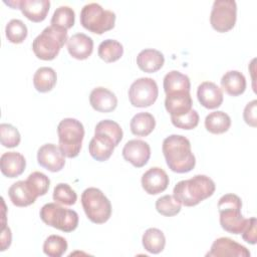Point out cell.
Listing matches in <instances>:
<instances>
[{
    "label": "cell",
    "instance_id": "cell-3",
    "mask_svg": "<svg viewBox=\"0 0 257 257\" xmlns=\"http://www.w3.org/2000/svg\"><path fill=\"white\" fill-rule=\"evenodd\" d=\"M67 30L57 26H47L32 42V50L41 60L54 59L63 45L67 42Z\"/></svg>",
    "mask_w": 257,
    "mask_h": 257
},
{
    "label": "cell",
    "instance_id": "cell-18",
    "mask_svg": "<svg viewBox=\"0 0 257 257\" xmlns=\"http://www.w3.org/2000/svg\"><path fill=\"white\" fill-rule=\"evenodd\" d=\"M114 148L115 145L109 137L101 133H94V136L88 145V152L94 160L104 162L110 158Z\"/></svg>",
    "mask_w": 257,
    "mask_h": 257
},
{
    "label": "cell",
    "instance_id": "cell-40",
    "mask_svg": "<svg viewBox=\"0 0 257 257\" xmlns=\"http://www.w3.org/2000/svg\"><path fill=\"white\" fill-rule=\"evenodd\" d=\"M257 221L255 217H252L248 219V223L244 230L242 231V238L244 241H246L249 244H256L257 242Z\"/></svg>",
    "mask_w": 257,
    "mask_h": 257
},
{
    "label": "cell",
    "instance_id": "cell-20",
    "mask_svg": "<svg viewBox=\"0 0 257 257\" xmlns=\"http://www.w3.org/2000/svg\"><path fill=\"white\" fill-rule=\"evenodd\" d=\"M8 196L12 204L17 207H27L38 198L26 180L12 184L8 190Z\"/></svg>",
    "mask_w": 257,
    "mask_h": 257
},
{
    "label": "cell",
    "instance_id": "cell-24",
    "mask_svg": "<svg viewBox=\"0 0 257 257\" xmlns=\"http://www.w3.org/2000/svg\"><path fill=\"white\" fill-rule=\"evenodd\" d=\"M221 86L229 95L238 96L246 89V78L238 70H229L222 76Z\"/></svg>",
    "mask_w": 257,
    "mask_h": 257
},
{
    "label": "cell",
    "instance_id": "cell-5",
    "mask_svg": "<svg viewBox=\"0 0 257 257\" xmlns=\"http://www.w3.org/2000/svg\"><path fill=\"white\" fill-rule=\"evenodd\" d=\"M58 147L66 158H75L79 155L84 138L83 124L76 118H63L57 125Z\"/></svg>",
    "mask_w": 257,
    "mask_h": 257
},
{
    "label": "cell",
    "instance_id": "cell-42",
    "mask_svg": "<svg viewBox=\"0 0 257 257\" xmlns=\"http://www.w3.org/2000/svg\"><path fill=\"white\" fill-rule=\"evenodd\" d=\"M11 240H12L11 230L5 224L2 226V229H1V251H5L11 245Z\"/></svg>",
    "mask_w": 257,
    "mask_h": 257
},
{
    "label": "cell",
    "instance_id": "cell-26",
    "mask_svg": "<svg viewBox=\"0 0 257 257\" xmlns=\"http://www.w3.org/2000/svg\"><path fill=\"white\" fill-rule=\"evenodd\" d=\"M156 126V119L150 112H139L133 116L130 122L131 132L137 137L149 136Z\"/></svg>",
    "mask_w": 257,
    "mask_h": 257
},
{
    "label": "cell",
    "instance_id": "cell-11",
    "mask_svg": "<svg viewBox=\"0 0 257 257\" xmlns=\"http://www.w3.org/2000/svg\"><path fill=\"white\" fill-rule=\"evenodd\" d=\"M207 257H250V251L243 245L228 237L216 239Z\"/></svg>",
    "mask_w": 257,
    "mask_h": 257
},
{
    "label": "cell",
    "instance_id": "cell-25",
    "mask_svg": "<svg viewBox=\"0 0 257 257\" xmlns=\"http://www.w3.org/2000/svg\"><path fill=\"white\" fill-rule=\"evenodd\" d=\"M164 90L166 94L177 91H190L191 81L188 75L178 70L168 72L164 77Z\"/></svg>",
    "mask_w": 257,
    "mask_h": 257
},
{
    "label": "cell",
    "instance_id": "cell-39",
    "mask_svg": "<svg viewBox=\"0 0 257 257\" xmlns=\"http://www.w3.org/2000/svg\"><path fill=\"white\" fill-rule=\"evenodd\" d=\"M199 114L197 110L191 109L188 113L180 116H171L172 123L178 127L183 130H193L199 123Z\"/></svg>",
    "mask_w": 257,
    "mask_h": 257
},
{
    "label": "cell",
    "instance_id": "cell-13",
    "mask_svg": "<svg viewBox=\"0 0 257 257\" xmlns=\"http://www.w3.org/2000/svg\"><path fill=\"white\" fill-rule=\"evenodd\" d=\"M123 159L136 168L147 165L151 157L150 145L142 140H131L125 143L122 149Z\"/></svg>",
    "mask_w": 257,
    "mask_h": 257
},
{
    "label": "cell",
    "instance_id": "cell-19",
    "mask_svg": "<svg viewBox=\"0 0 257 257\" xmlns=\"http://www.w3.org/2000/svg\"><path fill=\"white\" fill-rule=\"evenodd\" d=\"M67 50L71 57L84 60L93 51V40L84 33H75L67 40Z\"/></svg>",
    "mask_w": 257,
    "mask_h": 257
},
{
    "label": "cell",
    "instance_id": "cell-9",
    "mask_svg": "<svg viewBox=\"0 0 257 257\" xmlns=\"http://www.w3.org/2000/svg\"><path fill=\"white\" fill-rule=\"evenodd\" d=\"M237 20V4L234 0H216L213 3L210 23L217 32L231 30Z\"/></svg>",
    "mask_w": 257,
    "mask_h": 257
},
{
    "label": "cell",
    "instance_id": "cell-17",
    "mask_svg": "<svg viewBox=\"0 0 257 257\" xmlns=\"http://www.w3.org/2000/svg\"><path fill=\"white\" fill-rule=\"evenodd\" d=\"M89 103L92 108L99 112H110L117 106V97L109 89L98 86L91 90Z\"/></svg>",
    "mask_w": 257,
    "mask_h": 257
},
{
    "label": "cell",
    "instance_id": "cell-22",
    "mask_svg": "<svg viewBox=\"0 0 257 257\" xmlns=\"http://www.w3.org/2000/svg\"><path fill=\"white\" fill-rule=\"evenodd\" d=\"M26 167V161L23 155L17 152L4 153L0 158V168L4 176L16 178L20 176Z\"/></svg>",
    "mask_w": 257,
    "mask_h": 257
},
{
    "label": "cell",
    "instance_id": "cell-37",
    "mask_svg": "<svg viewBox=\"0 0 257 257\" xmlns=\"http://www.w3.org/2000/svg\"><path fill=\"white\" fill-rule=\"evenodd\" d=\"M0 141L3 147L15 148L20 144L21 136L18 130L10 123L0 124Z\"/></svg>",
    "mask_w": 257,
    "mask_h": 257
},
{
    "label": "cell",
    "instance_id": "cell-6",
    "mask_svg": "<svg viewBox=\"0 0 257 257\" xmlns=\"http://www.w3.org/2000/svg\"><path fill=\"white\" fill-rule=\"evenodd\" d=\"M80 24L86 30L102 34L114 27L115 13L111 10H105L98 3L85 4L80 11Z\"/></svg>",
    "mask_w": 257,
    "mask_h": 257
},
{
    "label": "cell",
    "instance_id": "cell-38",
    "mask_svg": "<svg viewBox=\"0 0 257 257\" xmlns=\"http://www.w3.org/2000/svg\"><path fill=\"white\" fill-rule=\"evenodd\" d=\"M28 184L31 186L33 191L36 193V195L39 196H44L49 189L50 185V180L49 178L38 171L32 172L26 179Z\"/></svg>",
    "mask_w": 257,
    "mask_h": 257
},
{
    "label": "cell",
    "instance_id": "cell-14",
    "mask_svg": "<svg viewBox=\"0 0 257 257\" xmlns=\"http://www.w3.org/2000/svg\"><path fill=\"white\" fill-rule=\"evenodd\" d=\"M141 182L146 193L150 195H157L168 188L170 180L169 176L163 169L153 167L143 174Z\"/></svg>",
    "mask_w": 257,
    "mask_h": 257
},
{
    "label": "cell",
    "instance_id": "cell-29",
    "mask_svg": "<svg viewBox=\"0 0 257 257\" xmlns=\"http://www.w3.org/2000/svg\"><path fill=\"white\" fill-rule=\"evenodd\" d=\"M142 241L144 248L152 254L161 253L166 245V237L158 228H149L146 230Z\"/></svg>",
    "mask_w": 257,
    "mask_h": 257
},
{
    "label": "cell",
    "instance_id": "cell-15",
    "mask_svg": "<svg viewBox=\"0 0 257 257\" xmlns=\"http://www.w3.org/2000/svg\"><path fill=\"white\" fill-rule=\"evenodd\" d=\"M197 97L201 105L208 109H214L222 104L223 91L216 83L204 81L198 86Z\"/></svg>",
    "mask_w": 257,
    "mask_h": 257
},
{
    "label": "cell",
    "instance_id": "cell-36",
    "mask_svg": "<svg viewBox=\"0 0 257 257\" xmlns=\"http://www.w3.org/2000/svg\"><path fill=\"white\" fill-rule=\"evenodd\" d=\"M52 198L56 203L71 206L75 204L77 200V195L68 184L59 183L53 189Z\"/></svg>",
    "mask_w": 257,
    "mask_h": 257
},
{
    "label": "cell",
    "instance_id": "cell-21",
    "mask_svg": "<svg viewBox=\"0 0 257 257\" xmlns=\"http://www.w3.org/2000/svg\"><path fill=\"white\" fill-rule=\"evenodd\" d=\"M49 0H18V9L32 22L43 21L49 11Z\"/></svg>",
    "mask_w": 257,
    "mask_h": 257
},
{
    "label": "cell",
    "instance_id": "cell-32",
    "mask_svg": "<svg viewBox=\"0 0 257 257\" xmlns=\"http://www.w3.org/2000/svg\"><path fill=\"white\" fill-rule=\"evenodd\" d=\"M27 26L20 19H11L5 27L6 38L9 42L14 44L22 43L27 37Z\"/></svg>",
    "mask_w": 257,
    "mask_h": 257
},
{
    "label": "cell",
    "instance_id": "cell-30",
    "mask_svg": "<svg viewBox=\"0 0 257 257\" xmlns=\"http://www.w3.org/2000/svg\"><path fill=\"white\" fill-rule=\"evenodd\" d=\"M97 53L103 61L110 63L118 60L122 56L123 47L117 40L105 39L98 45Z\"/></svg>",
    "mask_w": 257,
    "mask_h": 257
},
{
    "label": "cell",
    "instance_id": "cell-23",
    "mask_svg": "<svg viewBox=\"0 0 257 257\" xmlns=\"http://www.w3.org/2000/svg\"><path fill=\"white\" fill-rule=\"evenodd\" d=\"M165 63L164 54L153 48L142 50L137 56V64L139 68L148 73H154L160 70Z\"/></svg>",
    "mask_w": 257,
    "mask_h": 257
},
{
    "label": "cell",
    "instance_id": "cell-27",
    "mask_svg": "<svg viewBox=\"0 0 257 257\" xmlns=\"http://www.w3.org/2000/svg\"><path fill=\"white\" fill-rule=\"evenodd\" d=\"M57 75L53 68L48 66L39 67L33 75V84L37 91L48 92L56 84Z\"/></svg>",
    "mask_w": 257,
    "mask_h": 257
},
{
    "label": "cell",
    "instance_id": "cell-35",
    "mask_svg": "<svg viewBox=\"0 0 257 257\" xmlns=\"http://www.w3.org/2000/svg\"><path fill=\"white\" fill-rule=\"evenodd\" d=\"M182 204L173 196L165 195L156 201L157 211L166 217H172L177 215L181 211Z\"/></svg>",
    "mask_w": 257,
    "mask_h": 257
},
{
    "label": "cell",
    "instance_id": "cell-31",
    "mask_svg": "<svg viewBox=\"0 0 257 257\" xmlns=\"http://www.w3.org/2000/svg\"><path fill=\"white\" fill-rule=\"evenodd\" d=\"M75 13L69 6H59L53 12L50 23L53 26H57L64 29H69L74 25Z\"/></svg>",
    "mask_w": 257,
    "mask_h": 257
},
{
    "label": "cell",
    "instance_id": "cell-10",
    "mask_svg": "<svg viewBox=\"0 0 257 257\" xmlns=\"http://www.w3.org/2000/svg\"><path fill=\"white\" fill-rule=\"evenodd\" d=\"M158 95V84L151 77L138 78L128 89L130 102L136 107L151 106L157 100Z\"/></svg>",
    "mask_w": 257,
    "mask_h": 257
},
{
    "label": "cell",
    "instance_id": "cell-16",
    "mask_svg": "<svg viewBox=\"0 0 257 257\" xmlns=\"http://www.w3.org/2000/svg\"><path fill=\"white\" fill-rule=\"evenodd\" d=\"M193 99L190 91H177L166 94L165 107L171 116H180L192 109Z\"/></svg>",
    "mask_w": 257,
    "mask_h": 257
},
{
    "label": "cell",
    "instance_id": "cell-34",
    "mask_svg": "<svg viewBox=\"0 0 257 257\" xmlns=\"http://www.w3.org/2000/svg\"><path fill=\"white\" fill-rule=\"evenodd\" d=\"M94 133H101L109 137L113 141L115 147L118 146L123 136L120 125L111 119H103L96 123L94 127Z\"/></svg>",
    "mask_w": 257,
    "mask_h": 257
},
{
    "label": "cell",
    "instance_id": "cell-4",
    "mask_svg": "<svg viewBox=\"0 0 257 257\" xmlns=\"http://www.w3.org/2000/svg\"><path fill=\"white\" fill-rule=\"evenodd\" d=\"M242 201L235 194H225L219 199L218 210L221 227L231 234H241L248 223L241 213Z\"/></svg>",
    "mask_w": 257,
    "mask_h": 257
},
{
    "label": "cell",
    "instance_id": "cell-41",
    "mask_svg": "<svg viewBox=\"0 0 257 257\" xmlns=\"http://www.w3.org/2000/svg\"><path fill=\"white\" fill-rule=\"evenodd\" d=\"M256 109H257V100L253 99L252 101L248 102L243 111V117L247 124L252 127H256L257 125V116H256Z\"/></svg>",
    "mask_w": 257,
    "mask_h": 257
},
{
    "label": "cell",
    "instance_id": "cell-2",
    "mask_svg": "<svg viewBox=\"0 0 257 257\" xmlns=\"http://www.w3.org/2000/svg\"><path fill=\"white\" fill-rule=\"evenodd\" d=\"M216 190L215 182L206 175H196L176 184L173 196L184 206L193 207L211 197Z\"/></svg>",
    "mask_w": 257,
    "mask_h": 257
},
{
    "label": "cell",
    "instance_id": "cell-7",
    "mask_svg": "<svg viewBox=\"0 0 257 257\" xmlns=\"http://www.w3.org/2000/svg\"><path fill=\"white\" fill-rule=\"evenodd\" d=\"M81 205L86 217L94 224H103L111 216V204L101 190L90 187L81 194Z\"/></svg>",
    "mask_w": 257,
    "mask_h": 257
},
{
    "label": "cell",
    "instance_id": "cell-12",
    "mask_svg": "<svg viewBox=\"0 0 257 257\" xmlns=\"http://www.w3.org/2000/svg\"><path fill=\"white\" fill-rule=\"evenodd\" d=\"M37 162L42 168L55 173L63 169L65 156L56 145L45 144L41 146L37 152Z\"/></svg>",
    "mask_w": 257,
    "mask_h": 257
},
{
    "label": "cell",
    "instance_id": "cell-28",
    "mask_svg": "<svg viewBox=\"0 0 257 257\" xmlns=\"http://www.w3.org/2000/svg\"><path fill=\"white\" fill-rule=\"evenodd\" d=\"M230 126L231 118L226 112L222 110L210 112L205 118L206 130L214 135L224 134L230 128Z\"/></svg>",
    "mask_w": 257,
    "mask_h": 257
},
{
    "label": "cell",
    "instance_id": "cell-33",
    "mask_svg": "<svg viewBox=\"0 0 257 257\" xmlns=\"http://www.w3.org/2000/svg\"><path fill=\"white\" fill-rule=\"evenodd\" d=\"M67 241L59 235H50L43 243V252L49 257H60L67 250Z\"/></svg>",
    "mask_w": 257,
    "mask_h": 257
},
{
    "label": "cell",
    "instance_id": "cell-1",
    "mask_svg": "<svg viewBox=\"0 0 257 257\" xmlns=\"http://www.w3.org/2000/svg\"><path fill=\"white\" fill-rule=\"evenodd\" d=\"M162 151L169 169L184 174L192 171L196 159L192 153L190 141L181 135H171L163 141Z\"/></svg>",
    "mask_w": 257,
    "mask_h": 257
},
{
    "label": "cell",
    "instance_id": "cell-8",
    "mask_svg": "<svg viewBox=\"0 0 257 257\" xmlns=\"http://www.w3.org/2000/svg\"><path fill=\"white\" fill-rule=\"evenodd\" d=\"M40 219L48 226L62 232H72L78 226V214L55 203L45 204L39 212Z\"/></svg>",
    "mask_w": 257,
    "mask_h": 257
}]
</instances>
